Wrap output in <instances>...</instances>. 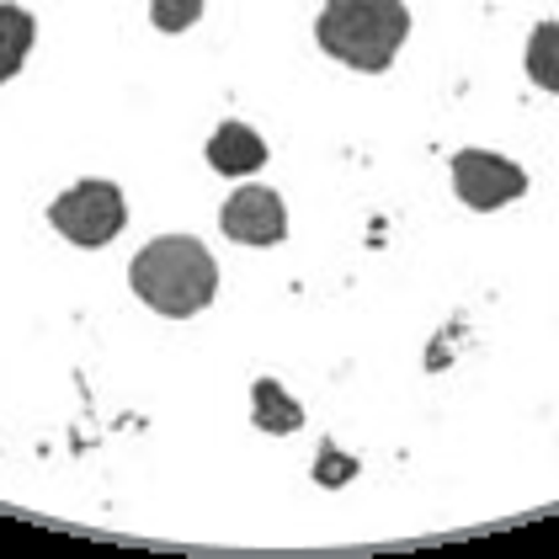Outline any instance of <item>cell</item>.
<instances>
[{
    "mask_svg": "<svg viewBox=\"0 0 559 559\" xmlns=\"http://www.w3.org/2000/svg\"><path fill=\"white\" fill-rule=\"evenodd\" d=\"M129 283L155 314L187 320V314H198V309L214 304L218 266L198 235H160V240H150V246L133 257Z\"/></svg>",
    "mask_w": 559,
    "mask_h": 559,
    "instance_id": "cell-1",
    "label": "cell"
},
{
    "mask_svg": "<svg viewBox=\"0 0 559 559\" xmlns=\"http://www.w3.org/2000/svg\"><path fill=\"white\" fill-rule=\"evenodd\" d=\"M314 38L331 59L362 75H384L400 44L411 38V5L405 0H325Z\"/></svg>",
    "mask_w": 559,
    "mask_h": 559,
    "instance_id": "cell-2",
    "label": "cell"
},
{
    "mask_svg": "<svg viewBox=\"0 0 559 559\" xmlns=\"http://www.w3.org/2000/svg\"><path fill=\"white\" fill-rule=\"evenodd\" d=\"M48 224L70 240V246H107L123 235L129 224V203H123V187L118 181H102V176H86L75 187H64L53 203H48Z\"/></svg>",
    "mask_w": 559,
    "mask_h": 559,
    "instance_id": "cell-3",
    "label": "cell"
},
{
    "mask_svg": "<svg viewBox=\"0 0 559 559\" xmlns=\"http://www.w3.org/2000/svg\"><path fill=\"white\" fill-rule=\"evenodd\" d=\"M453 187L474 214H496L527 192V171L496 150H459L453 155Z\"/></svg>",
    "mask_w": 559,
    "mask_h": 559,
    "instance_id": "cell-4",
    "label": "cell"
},
{
    "mask_svg": "<svg viewBox=\"0 0 559 559\" xmlns=\"http://www.w3.org/2000/svg\"><path fill=\"white\" fill-rule=\"evenodd\" d=\"M218 229L235 246H277L288 235V209H283V198L272 187H240L218 209Z\"/></svg>",
    "mask_w": 559,
    "mask_h": 559,
    "instance_id": "cell-5",
    "label": "cell"
},
{
    "mask_svg": "<svg viewBox=\"0 0 559 559\" xmlns=\"http://www.w3.org/2000/svg\"><path fill=\"white\" fill-rule=\"evenodd\" d=\"M209 166L218 176H251L266 166V144H261V133L251 123H218L214 139H209Z\"/></svg>",
    "mask_w": 559,
    "mask_h": 559,
    "instance_id": "cell-6",
    "label": "cell"
},
{
    "mask_svg": "<svg viewBox=\"0 0 559 559\" xmlns=\"http://www.w3.org/2000/svg\"><path fill=\"white\" fill-rule=\"evenodd\" d=\"M33 38H38L33 11H27V5H16V0H0V86H5L22 64H27Z\"/></svg>",
    "mask_w": 559,
    "mask_h": 559,
    "instance_id": "cell-7",
    "label": "cell"
},
{
    "mask_svg": "<svg viewBox=\"0 0 559 559\" xmlns=\"http://www.w3.org/2000/svg\"><path fill=\"white\" fill-rule=\"evenodd\" d=\"M251 421L261 431H272V437H288V431L304 427V405L277 379H257V389H251Z\"/></svg>",
    "mask_w": 559,
    "mask_h": 559,
    "instance_id": "cell-8",
    "label": "cell"
},
{
    "mask_svg": "<svg viewBox=\"0 0 559 559\" xmlns=\"http://www.w3.org/2000/svg\"><path fill=\"white\" fill-rule=\"evenodd\" d=\"M527 81L538 91H559V22H538L527 38Z\"/></svg>",
    "mask_w": 559,
    "mask_h": 559,
    "instance_id": "cell-9",
    "label": "cell"
},
{
    "mask_svg": "<svg viewBox=\"0 0 559 559\" xmlns=\"http://www.w3.org/2000/svg\"><path fill=\"white\" fill-rule=\"evenodd\" d=\"M203 16V0H150V22L160 33H187Z\"/></svg>",
    "mask_w": 559,
    "mask_h": 559,
    "instance_id": "cell-10",
    "label": "cell"
},
{
    "mask_svg": "<svg viewBox=\"0 0 559 559\" xmlns=\"http://www.w3.org/2000/svg\"><path fill=\"white\" fill-rule=\"evenodd\" d=\"M357 469V464H336V459H331V453H325V459H320V464H314V474H320V479H325V485H336V479H346V474Z\"/></svg>",
    "mask_w": 559,
    "mask_h": 559,
    "instance_id": "cell-11",
    "label": "cell"
}]
</instances>
